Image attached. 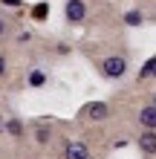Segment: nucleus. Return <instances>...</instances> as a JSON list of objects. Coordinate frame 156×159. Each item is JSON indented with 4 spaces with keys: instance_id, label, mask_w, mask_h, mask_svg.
<instances>
[{
    "instance_id": "obj_5",
    "label": "nucleus",
    "mask_w": 156,
    "mask_h": 159,
    "mask_svg": "<svg viewBox=\"0 0 156 159\" xmlns=\"http://www.w3.org/2000/svg\"><path fill=\"white\" fill-rule=\"evenodd\" d=\"M64 153H67V159H90V156H87V148L81 145V142H69Z\"/></svg>"
},
{
    "instance_id": "obj_6",
    "label": "nucleus",
    "mask_w": 156,
    "mask_h": 159,
    "mask_svg": "<svg viewBox=\"0 0 156 159\" xmlns=\"http://www.w3.org/2000/svg\"><path fill=\"white\" fill-rule=\"evenodd\" d=\"M87 116H90V119H96V121L107 119V104H104V101H93V104L87 107Z\"/></svg>"
},
{
    "instance_id": "obj_8",
    "label": "nucleus",
    "mask_w": 156,
    "mask_h": 159,
    "mask_svg": "<svg viewBox=\"0 0 156 159\" xmlns=\"http://www.w3.org/2000/svg\"><path fill=\"white\" fill-rule=\"evenodd\" d=\"M124 23H127V26H139V23H142V12H136V9L124 12Z\"/></svg>"
},
{
    "instance_id": "obj_10",
    "label": "nucleus",
    "mask_w": 156,
    "mask_h": 159,
    "mask_svg": "<svg viewBox=\"0 0 156 159\" xmlns=\"http://www.w3.org/2000/svg\"><path fill=\"white\" fill-rule=\"evenodd\" d=\"M6 130H9V133H12V136H20V133H23L20 121H15V119H12V121H9V125H6Z\"/></svg>"
},
{
    "instance_id": "obj_7",
    "label": "nucleus",
    "mask_w": 156,
    "mask_h": 159,
    "mask_svg": "<svg viewBox=\"0 0 156 159\" xmlns=\"http://www.w3.org/2000/svg\"><path fill=\"white\" fill-rule=\"evenodd\" d=\"M153 72H156V58L145 61V67L139 70V78H153Z\"/></svg>"
},
{
    "instance_id": "obj_3",
    "label": "nucleus",
    "mask_w": 156,
    "mask_h": 159,
    "mask_svg": "<svg viewBox=\"0 0 156 159\" xmlns=\"http://www.w3.org/2000/svg\"><path fill=\"white\" fill-rule=\"evenodd\" d=\"M139 121H142L145 130H156V107H153V104L142 107V110H139Z\"/></svg>"
},
{
    "instance_id": "obj_1",
    "label": "nucleus",
    "mask_w": 156,
    "mask_h": 159,
    "mask_svg": "<svg viewBox=\"0 0 156 159\" xmlns=\"http://www.w3.org/2000/svg\"><path fill=\"white\" fill-rule=\"evenodd\" d=\"M127 72V61L118 58V55H110V58L101 61V75L104 78H122Z\"/></svg>"
},
{
    "instance_id": "obj_16",
    "label": "nucleus",
    "mask_w": 156,
    "mask_h": 159,
    "mask_svg": "<svg viewBox=\"0 0 156 159\" xmlns=\"http://www.w3.org/2000/svg\"><path fill=\"white\" fill-rule=\"evenodd\" d=\"M153 107H156V93H153Z\"/></svg>"
},
{
    "instance_id": "obj_13",
    "label": "nucleus",
    "mask_w": 156,
    "mask_h": 159,
    "mask_svg": "<svg viewBox=\"0 0 156 159\" xmlns=\"http://www.w3.org/2000/svg\"><path fill=\"white\" fill-rule=\"evenodd\" d=\"M3 72H6V58L0 55V75H3Z\"/></svg>"
},
{
    "instance_id": "obj_2",
    "label": "nucleus",
    "mask_w": 156,
    "mask_h": 159,
    "mask_svg": "<svg viewBox=\"0 0 156 159\" xmlns=\"http://www.w3.org/2000/svg\"><path fill=\"white\" fill-rule=\"evenodd\" d=\"M64 15H67V20H69V23H81V20H84V15H87L84 0H67V6H64Z\"/></svg>"
},
{
    "instance_id": "obj_12",
    "label": "nucleus",
    "mask_w": 156,
    "mask_h": 159,
    "mask_svg": "<svg viewBox=\"0 0 156 159\" xmlns=\"http://www.w3.org/2000/svg\"><path fill=\"white\" fill-rule=\"evenodd\" d=\"M47 139H49V130L41 127V130H38V142H47Z\"/></svg>"
},
{
    "instance_id": "obj_15",
    "label": "nucleus",
    "mask_w": 156,
    "mask_h": 159,
    "mask_svg": "<svg viewBox=\"0 0 156 159\" xmlns=\"http://www.w3.org/2000/svg\"><path fill=\"white\" fill-rule=\"evenodd\" d=\"M3 3H6V6H17L20 0H3Z\"/></svg>"
},
{
    "instance_id": "obj_14",
    "label": "nucleus",
    "mask_w": 156,
    "mask_h": 159,
    "mask_svg": "<svg viewBox=\"0 0 156 159\" xmlns=\"http://www.w3.org/2000/svg\"><path fill=\"white\" fill-rule=\"evenodd\" d=\"M0 35H6V20L0 17Z\"/></svg>"
},
{
    "instance_id": "obj_4",
    "label": "nucleus",
    "mask_w": 156,
    "mask_h": 159,
    "mask_svg": "<svg viewBox=\"0 0 156 159\" xmlns=\"http://www.w3.org/2000/svg\"><path fill=\"white\" fill-rule=\"evenodd\" d=\"M139 148L142 153H156V130H145L139 136Z\"/></svg>"
},
{
    "instance_id": "obj_11",
    "label": "nucleus",
    "mask_w": 156,
    "mask_h": 159,
    "mask_svg": "<svg viewBox=\"0 0 156 159\" xmlns=\"http://www.w3.org/2000/svg\"><path fill=\"white\" fill-rule=\"evenodd\" d=\"M32 15L38 17V20H41V17H47V3H38V6L32 9Z\"/></svg>"
},
{
    "instance_id": "obj_9",
    "label": "nucleus",
    "mask_w": 156,
    "mask_h": 159,
    "mask_svg": "<svg viewBox=\"0 0 156 159\" xmlns=\"http://www.w3.org/2000/svg\"><path fill=\"white\" fill-rule=\"evenodd\" d=\"M43 81H47V75H43V72H41V70H35V72H32V75H29V84H32V87H41V84H43Z\"/></svg>"
}]
</instances>
